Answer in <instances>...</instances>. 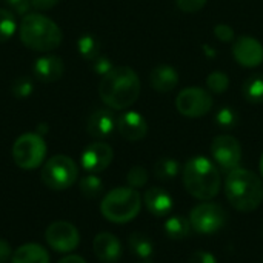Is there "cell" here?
I'll use <instances>...</instances> for the list:
<instances>
[{
  "label": "cell",
  "instance_id": "30",
  "mask_svg": "<svg viewBox=\"0 0 263 263\" xmlns=\"http://www.w3.org/2000/svg\"><path fill=\"white\" fill-rule=\"evenodd\" d=\"M146 182H148V171L143 166H133L126 174V183L134 190L145 186Z\"/></svg>",
  "mask_w": 263,
  "mask_h": 263
},
{
  "label": "cell",
  "instance_id": "38",
  "mask_svg": "<svg viewBox=\"0 0 263 263\" xmlns=\"http://www.w3.org/2000/svg\"><path fill=\"white\" fill-rule=\"evenodd\" d=\"M60 0H31L32 8L39 9V11H48L51 8H54Z\"/></svg>",
  "mask_w": 263,
  "mask_h": 263
},
{
  "label": "cell",
  "instance_id": "41",
  "mask_svg": "<svg viewBox=\"0 0 263 263\" xmlns=\"http://www.w3.org/2000/svg\"><path fill=\"white\" fill-rule=\"evenodd\" d=\"M262 236H263V228H262Z\"/></svg>",
  "mask_w": 263,
  "mask_h": 263
},
{
  "label": "cell",
  "instance_id": "9",
  "mask_svg": "<svg viewBox=\"0 0 263 263\" xmlns=\"http://www.w3.org/2000/svg\"><path fill=\"white\" fill-rule=\"evenodd\" d=\"M213 103L214 102L211 92L200 86L185 88L176 97V109L179 111V114L190 119H199L202 116H206L211 111Z\"/></svg>",
  "mask_w": 263,
  "mask_h": 263
},
{
  "label": "cell",
  "instance_id": "40",
  "mask_svg": "<svg viewBox=\"0 0 263 263\" xmlns=\"http://www.w3.org/2000/svg\"><path fill=\"white\" fill-rule=\"evenodd\" d=\"M259 168H260V176H262V179H263V153H262V157H260V163H259Z\"/></svg>",
  "mask_w": 263,
  "mask_h": 263
},
{
  "label": "cell",
  "instance_id": "11",
  "mask_svg": "<svg viewBox=\"0 0 263 263\" xmlns=\"http://www.w3.org/2000/svg\"><path fill=\"white\" fill-rule=\"evenodd\" d=\"M45 240L51 250L60 254H68V253H72L79 247L80 234H79V230L72 223L60 220V222L51 223L46 228Z\"/></svg>",
  "mask_w": 263,
  "mask_h": 263
},
{
  "label": "cell",
  "instance_id": "1",
  "mask_svg": "<svg viewBox=\"0 0 263 263\" xmlns=\"http://www.w3.org/2000/svg\"><path fill=\"white\" fill-rule=\"evenodd\" d=\"M140 91V79L129 66H114L99 82V97L108 108L117 111L128 109L134 105Z\"/></svg>",
  "mask_w": 263,
  "mask_h": 263
},
{
  "label": "cell",
  "instance_id": "18",
  "mask_svg": "<svg viewBox=\"0 0 263 263\" xmlns=\"http://www.w3.org/2000/svg\"><path fill=\"white\" fill-rule=\"evenodd\" d=\"M143 203L146 210L156 217H165L173 210V197L163 188H149L143 196Z\"/></svg>",
  "mask_w": 263,
  "mask_h": 263
},
{
  "label": "cell",
  "instance_id": "25",
  "mask_svg": "<svg viewBox=\"0 0 263 263\" xmlns=\"http://www.w3.org/2000/svg\"><path fill=\"white\" fill-rule=\"evenodd\" d=\"M77 49H79V54L83 59L89 60V62H92L94 59H97L100 55L99 54L100 43H99L97 37L92 35V34H83V35H80V39L77 40Z\"/></svg>",
  "mask_w": 263,
  "mask_h": 263
},
{
  "label": "cell",
  "instance_id": "13",
  "mask_svg": "<svg viewBox=\"0 0 263 263\" xmlns=\"http://www.w3.org/2000/svg\"><path fill=\"white\" fill-rule=\"evenodd\" d=\"M233 55L243 68H256L263 62V45L251 35H240L234 40Z\"/></svg>",
  "mask_w": 263,
  "mask_h": 263
},
{
  "label": "cell",
  "instance_id": "21",
  "mask_svg": "<svg viewBox=\"0 0 263 263\" xmlns=\"http://www.w3.org/2000/svg\"><path fill=\"white\" fill-rule=\"evenodd\" d=\"M165 234L171 239V240H183L190 236L191 233V223H190V219L180 216V214H176V216H171L166 219L165 222Z\"/></svg>",
  "mask_w": 263,
  "mask_h": 263
},
{
  "label": "cell",
  "instance_id": "8",
  "mask_svg": "<svg viewBox=\"0 0 263 263\" xmlns=\"http://www.w3.org/2000/svg\"><path fill=\"white\" fill-rule=\"evenodd\" d=\"M228 214L227 211L213 202L199 203L190 213V223L191 228L199 234H213L222 230L227 223Z\"/></svg>",
  "mask_w": 263,
  "mask_h": 263
},
{
  "label": "cell",
  "instance_id": "34",
  "mask_svg": "<svg viewBox=\"0 0 263 263\" xmlns=\"http://www.w3.org/2000/svg\"><path fill=\"white\" fill-rule=\"evenodd\" d=\"M112 68H114L112 62H111L108 57H105V55H99L97 59L92 60V69H94V72L99 74L100 77H103L105 74H108Z\"/></svg>",
  "mask_w": 263,
  "mask_h": 263
},
{
  "label": "cell",
  "instance_id": "19",
  "mask_svg": "<svg viewBox=\"0 0 263 263\" xmlns=\"http://www.w3.org/2000/svg\"><path fill=\"white\" fill-rule=\"evenodd\" d=\"M149 85L157 92H170L179 85V74L171 65H159L149 74Z\"/></svg>",
  "mask_w": 263,
  "mask_h": 263
},
{
  "label": "cell",
  "instance_id": "14",
  "mask_svg": "<svg viewBox=\"0 0 263 263\" xmlns=\"http://www.w3.org/2000/svg\"><path fill=\"white\" fill-rule=\"evenodd\" d=\"M117 131L129 142H139L148 134V123L137 111H125L117 117Z\"/></svg>",
  "mask_w": 263,
  "mask_h": 263
},
{
  "label": "cell",
  "instance_id": "23",
  "mask_svg": "<svg viewBox=\"0 0 263 263\" xmlns=\"http://www.w3.org/2000/svg\"><path fill=\"white\" fill-rule=\"evenodd\" d=\"M128 245L131 253L140 259H149L154 253V245L151 239L142 233H133L128 239Z\"/></svg>",
  "mask_w": 263,
  "mask_h": 263
},
{
  "label": "cell",
  "instance_id": "15",
  "mask_svg": "<svg viewBox=\"0 0 263 263\" xmlns=\"http://www.w3.org/2000/svg\"><path fill=\"white\" fill-rule=\"evenodd\" d=\"M117 129V119L111 108L96 109L86 122V131L91 137L97 140L108 139Z\"/></svg>",
  "mask_w": 263,
  "mask_h": 263
},
{
  "label": "cell",
  "instance_id": "2",
  "mask_svg": "<svg viewBox=\"0 0 263 263\" xmlns=\"http://www.w3.org/2000/svg\"><path fill=\"white\" fill-rule=\"evenodd\" d=\"M225 196L230 205L237 211H254L263 202L262 179L250 170L236 168L227 176Z\"/></svg>",
  "mask_w": 263,
  "mask_h": 263
},
{
  "label": "cell",
  "instance_id": "37",
  "mask_svg": "<svg viewBox=\"0 0 263 263\" xmlns=\"http://www.w3.org/2000/svg\"><path fill=\"white\" fill-rule=\"evenodd\" d=\"M12 248L8 243V240L0 239V263H6L11 257H12Z\"/></svg>",
  "mask_w": 263,
  "mask_h": 263
},
{
  "label": "cell",
  "instance_id": "5",
  "mask_svg": "<svg viewBox=\"0 0 263 263\" xmlns=\"http://www.w3.org/2000/svg\"><path fill=\"white\" fill-rule=\"evenodd\" d=\"M142 208L139 191L131 186H119L111 190L100 203L102 216L112 223H126L137 217Z\"/></svg>",
  "mask_w": 263,
  "mask_h": 263
},
{
  "label": "cell",
  "instance_id": "36",
  "mask_svg": "<svg viewBox=\"0 0 263 263\" xmlns=\"http://www.w3.org/2000/svg\"><path fill=\"white\" fill-rule=\"evenodd\" d=\"M188 263H217V259H216L211 253L199 250V251H194V253L190 256Z\"/></svg>",
  "mask_w": 263,
  "mask_h": 263
},
{
  "label": "cell",
  "instance_id": "10",
  "mask_svg": "<svg viewBox=\"0 0 263 263\" xmlns=\"http://www.w3.org/2000/svg\"><path fill=\"white\" fill-rule=\"evenodd\" d=\"M211 156L214 163L220 166L223 171H233L239 168L242 160V146L240 142L228 134H222L214 137L211 143Z\"/></svg>",
  "mask_w": 263,
  "mask_h": 263
},
{
  "label": "cell",
  "instance_id": "6",
  "mask_svg": "<svg viewBox=\"0 0 263 263\" xmlns=\"http://www.w3.org/2000/svg\"><path fill=\"white\" fill-rule=\"evenodd\" d=\"M79 177L77 163L65 154H55L49 157L40 171V179L45 186L52 191H63L71 188Z\"/></svg>",
  "mask_w": 263,
  "mask_h": 263
},
{
  "label": "cell",
  "instance_id": "35",
  "mask_svg": "<svg viewBox=\"0 0 263 263\" xmlns=\"http://www.w3.org/2000/svg\"><path fill=\"white\" fill-rule=\"evenodd\" d=\"M3 2L6 3L9 9H12L15 14H20V15H26L29 9L32 8L31 0H3Z\"/></svg>",
  "mask_w": 263,
  "mask_h": 263
},
{
  "label": "cell",
  "instance_id": "28",
  "mask_svg": "<svg viewBox=\"0 0 263 263\" xmlns=\"http://www.w3.org/2000/svg\"><path fill=\"white\" fill-rule=\"evenodd\" d=\"M206 88L213 94H223L230 88V77L223 71H213L206 77Z\"/></svg>",
  "mask_w": 263,
  "mask_h": 263
},
{
  "label": "cell",
  "instance_id": "12",
  "mask_svg": "<svg viewBox=\"0 0 263 263\" xmlns=\"http://www.w3.org/2000/svg\"><path fill=\"white\" fill-rule=\"evenodd\" d=\"M112 159H114V151L108 143L94 142L83 149L80 156V165L89 174H97L105 171L111 165Z\"/></svg>",
  "mask_w": 263,
  "mask_h": 263
},
{
  "label": "cell",
  "instance_id": "4",
  "mask_svg": "<svg viewBox=\"0 0 263 263\" xmlns=\"http://www.w3.org/2000/svg\"><path fill=\"white\" fill-rule=\"evenodd\" d=\"M182 176L186 191L199 200L208 202L220 191V173L217 165L208 157L196 156L190 159L183 166Z\"/></svg>",
  "mask_w": 263,
  "mask_h": 263
},
{
  "label": "cell",
  "instance_id": "20",
  "mask_svg": "<svg viewBox=\"0 0 263 263\" xmlns=\"http://www.w3.org/2000/svg\"><path fill=\"white\" fill-rule=\"evenodd\" d=\"M11 263H49V254L39 243H25L12 253Z\"/></svg>",
  "mask_w": 263,
  "mask_h": 263
},
{
  "label": "cell",
  "instance_id": "39",
  "mask_svg": "<svg viewBox=\"0 0 263 263\" xmlns=\"http://www.w3.org/2000/svg\"><path fill=\"white\" fill-rule=\"evenodd\" d=\"M57 263H86V260L83 257L77 256V254H68L63 259H60Z\"/></svg>",
  "mask_w": 263,
  "mask_h": 263
},
{
  "label": "cell",
  "instance_id": "26",
  "mask_svg": "<svg viewBox=\"0 0 263 263\" xmlns=\"http://www.w3.org/2000/svg\"><path fill=\"white\" fill-rule=\"evenodd\" d=\"M79 190L80 193L88 197V199H94V197H99L103 191V182L99 176L96 174H88L85 177L80 179L79 182Z\"/></svg>",
  "mask_w": 263,
  "mask_h": 263
},
{
  "label": "cell",
  "instance_id": "32",
  "mask_svg": "<svg viewBox=\"0 0 263 263\" xmlns=\"http://www.w3.org/2000/svg\"><path fill=\"white\" fill-rule=\"evenodd\" d=\"M213 31H214L216 39L220 40V42H223V43H230V42H233L234 37H236L234 29H233L230 25H227V23H217V25L214 26Z\"/></svg>",
  "mask_w": 263,
  "mask_h": 263
},
{
  "label": "cell",
  "instance_id": "16",
  "mask_svg": "<svg viewBox=\"0 0 263 263\" xmlns=\"http://www.w3.org/2000/svg\"><path fill=\"white\" fill-rule=\"evenodd\" d=\"M92 251L102 263H116L122 257V243L111 233H100L94 237Z\"/></svg>",
  "mask_w": 263,
  "mask_h": 263
},
{
  "label": "cell",
  "instance_id": "24",
  "mask_svg": "<svg viewBox=\"0 0 263 263\" xmlns=\"http://www.w3.org/2000/svg\"><path fill=\"white\" fill-rule=\"evenodd\" d=\"M154 176L159 180H173L180 173V163L171 157H162L154 163Z\"/></svg>",
  "mask_w": 263,
  "mask_h": 263
},
{
  "label": "cell",
  "instance_id": "33",
  "mask_svg": "<svg viewBox=\"0 0 263 263\" xmlns=\"http://www.w3.org/2000/svg\"><path fill=\"white\" fill-rule=\"evenodd\" d=\"M206 2L208 0H176V5L182 12L194 14V12L200 11L206 5Z\"/></svg>",
  "mask_w": 263,
  "mask_h": 263
},
{
  "label": "cell",
  "instance_id": "7",
  "mask_svg": "<svg viewBox=\"0 0 263 263\" xmlns=\"http://www.w3.org/2000/svg\"><path fill=\"white\" fill-rule=\"evenodd\" d=\"M46 142L39 133H25L18 136L11 149L14 163L26 171L42 166L46 159Z\"/></svg>",
  "mask_w": 263,
  "mask_h": 263
},
{
  "label": "cell",
  "instance_id": "17",
  "mask_svg": "<svg viewBox=\"0 0 263 263\" xmlns=\"http://www.w3.org/2000/svg\"><path fill=\"white\" fill-rule=\"evenodd\" d=\"M65 65L63 60L57 55H42L34 60L32 72L43 83H52L63 76Z\"/></svg>",
  "mask_w": 263,
  "mask_h": 263
},
{
  "label": "cell",
  "instance_id": "29",
  "mask_svg": "<svg viewBox=\"0 0 263 263\" xmlns=\"http://www.w3.org/2000/svg\"><path fill=\"white\" fill-rule=\"evenodd\" d=\"M214 122L219 128L223 129H233L239 125V114L236 112L234 108L231 106H223L220 108L216 116H214Z\"/></svg>",
  "mask_w": 263,
  "mask_h": 263
},
{
  "label": "cell",
  "instance_id": "27",
  "mask_svg": "<svg viewBox=\"0 0 263 263\" xmlns=\"http://www.w3.org/2000/svg\"><path fill=\"white\" fill-rule=\"evenodd\" d=\"M17 31L15 15L9 9L0 8V43L9 40Z\"/></svg>",
  "mask_w": 263,
  "mask_h": 263
},
{
  "label": "cell",
  "instance_id": "22",
  "mask_svg": "<svg viewBox=\"0 0 263 263\" xmlns=\"http://www.w3.org/2000/svg\"><path fill=\"white\" fill-rule=\"evenodd\" d=\"M242 92L247 102L260 105L263 103V72L251 74L242 86Z\"/></svg>",
  "mask_w": 263,
  "mask_h": 263
},
{
  "label": "cell",
  "instance_id": "31",
  "mask_svg": "<svg viewBox=\"0 0 263 263\" xmlns=\"http://www.w3.org/2000/svg\"><path fill=\"white\" fill-rule=\"evenodd\" d=\"M11 91L17 99H26L32 94V82L29 77H18L11 85Z\"/></svg>",
  "mask_w": 263,
  "mask_h": 263
},
{
  "label": "cell",
  "instance_id": "3",
  "mask_svg": "<svg viewBox=\"0 0 263 263\" xmlns=\"http://www.w3.org/2000/svg\"><path fill=\"white\" fill-rule=\"evenodd\" d=\"M18 35L28 49L37 52H51L57 49L63 40L59 25L40 12H28L23 15L18 25Z\"/></svg>",
  "mask_w": 263,
  "mask_h": 263
}]
</instances>
